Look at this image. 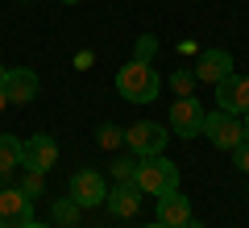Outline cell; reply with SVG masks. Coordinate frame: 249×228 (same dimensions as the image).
I'll use <instances>...</instances> for the list:
<instances>
[{
  "instance_id": "obj_1",
  "label": "cell",
  "mask_w": 249,
  "mask_h": 228,
  "mask_svg": "<svg viewBox=\"0 0 249 228\" xmlns=\"http://www.w3.org/2000/svg\"><path fill=\"white\" fill-rule=\"evenodd\" d=\"M116 91H121V100H129V104H154L158 91H162V79H158V70H154V62L129 58L116 70Z\"/></svg>"
},
{
  "instance_id": "obj_2",
  "label": "cell",
  "mask_w": 249,
  "mask_h": 228,
  "mask_svg": "<svg viewBox=\"0 0 249 228\" xmlns=\"http://www.w3.org/2000/svg\"><path fill=\"white\" fill-rule=\"evenodd\" d=\"M137 191L142 195H170L178 191V166L166 158V154H154V158H137Z\"/></svg>"
},
{
  "instance_id": "obj_3",
  "label": "cell",
  "mask_w": 249,
  "mask_h": 228,
  "mask_svg": "<svg viewBox=\"0 0 249 228\" xmlns=\"http://www.w3.org/2000/svg\"><path fill=\"white\" fill-rule=\"evenodd\" d=\"M204 104H199L196 96H178L175 104H170V116H166V124H170V137H178V141H191V137H204Z\"/></svg>"
},
{
  "instance_id": "obj_4",
  "label": "cell",
  "mask_w": 249,
  "mask_h": 228,
  "mask_svg": "<svg viewBox=\"0 0 249 228\" xmlns=\"http://www.w3.org/2000/svg\"><path fill=\"white\" fill-rule=\"evenodd\" d=\"M166 141L170 133L162 129L158 121H137L124 129V145H129V154L133 158H154V154H166Z\"/></svg>"
},
{
  "instance_id": "obj_5",
  "label": "cell",
  "mask_w": 249,
  "mask_h": 228,
  "mask_svg": "<svg viewBox=\"0 0 249 228\" xmlns=\"http://www.w3.org/2000/svg\"><path fill=\"white\" fill-rule=\"evenodd\" d=\"M204 137L212 141L216 149H224V154H232V149L245 141V129H241V116L224 112V108H216V112L204 116Z\"/></svg>"
},
{
  "instance_id": "obj_6",
  "label": "cell",
  "mask_w": 249,
  "mask_h": 228,
  "mask_svg": "<svg viewBox=\"0 0 249 228\" xmlns=\"http://www.w3.org/2000/svg\"><path fill=\"white\" fill-rule=\"evenodd\" d=\"M21 166H25V170H37V175H50V170L58 166V141H54L50 133H34V137H25Z\"/></svg>"
},
{
  "instance_id": "obj_7",
  "label": "cell",
  "mask_w": 249,
  "mask_h": 228,
  "mask_svg": "<svg viewBox=\"0 0 249 228\" xmlns=\"http://www.w3.org/2000/svg\"><path fill=\"white\" fill-rule=\"evenodd\" d=\"M67 195H71L79 208H104L108 199V183L100 170H75L71 175V187H67Z\"/></svg>"
},
{
  "instance_id": "obj_8",
  "label": "cell",
  "mask_w": 249,
  "mask_h": 228,
  "mask_svg": "<svg viewBox=\"0 0 249 228\" xmlns=\"http://www.w3.org/2000/svg\"><path fill=\"white\" fill-rule=\"evenodd\" d=\"M4 96H9V104L25 108L37 100V91H42V79H37V70L34 67H9V75H4Z\"/></svg>"
},
{
  "instance_id": "obj_9",
  "label": "cell",
  "mask_w": 249,
  "mask_h": 228,
  "mask_svg": "<svg viewBox=\"0 0 249 228\" xmlns=\"http://www.w3.org/2000/svg\"><path fill=\"white\" fill-rule=\"evenodd\" d=\"M216 88V108H224V112L232 116H245L249 112V75H224L220 83H212Z\"/></svg>"
},
{
  "instance_id": "obj_10",
  "label": "cell",
  "mask_w": 249,
  "mask_h": 228,
  "mask_svg": "<svg viewBox=\"0 0 249 228\" xmlns=\"http://www.w3.org/2000/svg\"><path fill=\"white\" fill-rule=\"evenodd\" d=\"M29 220H34V199L21 187L0 191V228H25Z\"/></svg>"
},
{
  "instance_id": "obj_11",
  "label": "cell",
  "mask_w": 249,
  "mask_h": 228,
  "mask_svg": "<svg viewBox=\"0 0 249 228\" xmlns=\"http://www.w3.org/2000/svg\"><path fill=\"white\" fill-rule=\"evenodd\" d=\"M224 75H232V54L224 50V46L199 50V58H196V79H199V83H220Z\"/></svg>"
},
{
  "instance_id": "obj_12",
  "label": "cell",
  "mask_w": 249,
  "mask_h": 228,
  "mask_svg": "<svg viewBox=\"0 0 249 228\" xmlns=\"http://www.w3.org/2000/svg\"><path fill=\"white\" fill-rule=\"evenodd\" d=\"M191 220V199L183 191H170V195H158V224L166 228H183Z\"/></svg>"
},
{
  "instance_id": "obj_13",
  "label": "cell",
  "mask_w": 249,
  "mask_h": 228,
  "mask_svg": "<svg viewBox=\"0 0 249 228\" xmlns=\"http://www.w3.org/2000/svg\"><path fill=\"white\" fill-rule=\"evenodd\" d=\"M104 208L112 211V216L129 220V216H137V211H142V191H137V187H124V183H116V191H108Z\"/></svg>"
},
{
  "instance_id": "obj_14",
  "label": "cell",
  "mask_w": 249,
  "mask_h": 228,
  "mask_svg": "<svg viewBox=\"0 0 249 228\" xmlns=\"http://www.w3.org/2000/svg\"><path fill=\"white\" fill-rule=\"evenodd\" d=\"M21 149H25V141L13 137V133H0V175L9 178L13 170L21 166Z\"/></svg>"
},
{
  "instance_id": "obj_15",
  "label": "cell",
  "mask_w": 249,
  "mask_h": 228,
  "mask_svg": "<svg viewBox=\"0 0 249 228\" xmlns=\"http://www.w3.org/2000/svg\"><path fill=\"white\" fill-rule=\"evenodd\" d=\"M79 211H83V208L71 199V195H67V199H54V203H50V220H54L58 228H75V224H79Z\"/></svg>"
},
{
  "instance_id": "obj_16",
  "label": "cell",
  "mask_w": 249,
  "mask_h": 228,
  "mask_svg": "<svg viewBox=\"0 0 249 228\" xmlns=\"http://www.w3.org/2000/svg\"><path fill=\"white\" fill-rule=\"evenodd\" d=\"M166 83H170V91H175V96H196V83H199V79H196V70L178 67V70L170 75Z\"/></svg>"
},
{
  "instance_id": "obj_17",
  "label": "cell",
  "mask_w": 249,
  "mask_h": 228,
  "mask_svg": "<svg viewBox=\"0 0 249 228\" xmlns=\"http://www.w3.org/2000/svg\"><path fill=\"white\" fill-rule=\"evenodd\" d=\"M112 178L124 183V187H133L137 183V158H116L112 162Z\"/></svg>"
},
{
  "instance_id": "obj_18",
  "label": "cell",
  "mask_w": 249,
  "mask_h": 228,
  "mask_svg": "<svg viewBox=\"0 0 249 228\" xmlns=\"http://www.w3.org/2000/svg\"><path fill=\"white\" fill-rule=\"evenodd\" d=\"M96 145H104V149L124 145V129H121V124H100V129H96Z\"/></svg>"
},
{
  "instance_id": "obj_19",
  "label": "cell",
  "mask_w": 249,
  "mask_h": 228,
  "mask_svg": "<svg viewBox=\"0 0 249 228\" xmlns=\"http://www.w3.org/2000/svg\"><path fill=\"white\" fill-rule=\"evenodd\" d=\"M21 191H25L29 199H42V191H46V175H37V170H25V178H21Z\"/></svg>"
},
{
  "instance_id": "obj_20",
  "label": "cell",
  "mask_w": 249,
  "mask_h": 228,
  "mask_svg": "<svg viewBox=\"0 0 249 228\" xmlns=\"http://www.w3.org/2000/svg\"><path fill=\"white\" fill-rule=\"evenodd\" d=\"M154 54H158V37H150V34L137 37V54H133V58H145V62H150Z\"/></svg>"
},
{
  "instance_id": "obj_21",
  "label": "cell",
  "mask_w": 249,
  "mask_h": 228,
  "mask_svg": "<svg viewBox=\"0 0 249 228\" xmlns=\"http://www.w3.org/2000/svg\"><path fill=\"white\" fill-rule=\"evenodd\" d=\"M232 166H237L241 175H249V141H241V145L232 149Z\"/></svg>"
},
{
  "instance_id": "obj_22",
  "label": "cell",
  "mask_w": 249,
  "mask_h": 228,
  "mask_svg": "<svg viewBox=\"0 0 249 228\" xmlns=\"http://www.w3.org/2000/svg\"><path fill=\"white\" fill-rule=\"evenodd\" d=\"M241 129H245V141H249V112L241 116Z\"/></svg>"
},
{
  "instance_id": "obj_23",
  "label": "cell",
  "mask_w": 249,
  "mask_h": 228,
  "mask_svg": "<svg viewBox=\"0 0 249 228\" xmlns=\"http://www.w3.org/2000/svg\"><path fill=\"white\" fill-rule=\"evenodd\" d=\"M4 108H9V96H4V88H0V112H4Z\"/></svg>"
},
{
  "instance_id": "obj_24",
  "label": "cell",
  "mask_w": 249,
  "mask_h": 228,
  "mask_svg": "<svg viewBox=\"0 0 249 228\" xmlns=\"http://www.w3.org/2000/svg\"><path fill=\"white\" fill-rule=\"evenodd\" d=\"M183 228H204V224H199V220H196V216H191V220H187V224H183Z\"/></svg>"
},
{
  "instance_id": "obj_25",
  "label": "cell",
  "mask_w": 249,
  "mask_h": 228,
  "mask_svg": "<svg viewBox=\"0 0 249 228\" xmlns=\"http://www.w3.org/2000/svg\"><path fill=\"white\" fill-rule=\"evenodd\" d=\"M25 228H50V224H42V220H29V224Z\"/></svg>"
},
{
  "instance_id": "obj_26",
  "label": "cell",
  "mask_w": 249,
  "mask_h": 228,
  "mask_svg": "<svg viewBox=\"0 0 249 228\" xmlns=\"http://www.w3.org/2000/svg\"><path fill=\"white\" fill-rule=\"evenodd\" d=\"M145 228H166V224H158V220H154V224H145Z\"/></svg>"
},
{
  "instance_id": "obj_27",
  "label": "cell",
  "mask_w": 249,
  "mask_h": 228,
  "mask_svg": "<svg viewBox=\"0 0 249 228\" xmlns=\"http://www.w3.org/2000/svg\"><path fill=\"white\" fill-rule=\"evenodd\" d=\"M4 75H9V70H4V67H0V83H4Z\"/></svg>"
},
{
  "instance_id": "obj_28",
  "label": "cell",
  "mask_w": 249,
  "mask_h": 228,
  "mask_svg": "<svg viewBox=\"0 0 249 228\" xmlns=\"http://www.w3.org/2000/svg\"><path fill=\"white\" fill-rule=\"evenodd\" d=\"M58 4H79V0H58Z\"/></svg>"
},
{
  "instance_id": "obj_29",
  "label": "cell",
  "mask_w": 249,
  "mask_h": 228,
  "mask_svg": "<svg viewBox=\"0 0 249 228\" xmlns=\"http://www.w3.org/2000/svg\"><path fill=\"white\" fill-rule=\"evenodd\" d=\"M25 4H29V0H25Z\"/></svg>"
}]
</instances>
